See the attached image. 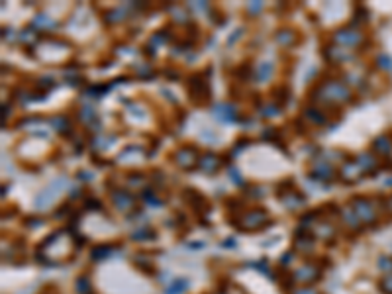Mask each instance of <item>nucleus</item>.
Here are the masks:
<instances>
[{
  "mask_svg": "<svg viewBox=\"0 0 392 294\" xmlns=\"http://www.w3.org/2000/svg\"><path fill=\"white\" fill-rule=\"evenodd\" d=\"M314 98L326 104H343L351 100V91L339 81H326L314 93Z\"/></svg>",
  "mask_w": 392,
  "mask_h": 294,
  "instance_id": "obj_1",
  "label": "nucleus"
},
{
  "mask_svg": "<svg viewBox=\"0 0 392 294\" xmlns=\"http://www.w3.org/2000/svg\"><path fill=\"white\" fill-rule=\"evenodd\" d=\"M69 185V178L67 176H59V178H55L48 188H43L41 192H39V196L36 198V204L37 208H48L49 204L53 202V200L59 196L61 192H63V188Z\"/></svg>",
  "mask_w": 392,
  "mask_h": 294,
  "instance_id": "obj_2",
  "label": "nucleus"
},
{
  "mask_svg": "<svg viewBox=\"0 0 392 294\" xmlns=\"http://www.w3.org/2000/svg\"><path fill=\"white\" fill-rule=\"evenodd\" d=\"M351 208H353V212L359 216V220L363 223H371L377 220V210H375L373 202L365 198V196H355V198L351 200Z\"/></svg>",
  "mask_w": 392,
  "mask_h": 294,
  "instance_id": "obj_3",
  "label": "nucleus"
},
{
  "mask_svg": "<svg viewBox=\"0 0 392 294\" xmlns=\"http://www.w3.org/2000/svg\"><path fill=\"white\" fill-rule=\"evenodd\" d=\"M333 39H335V43H341V46H345V47H359L361 43H363L365 35L351 26V28H341V30H337L335 35H333Z\"/></svg>",
  "mask_w": 392,
  "mask_h": 294,
  "instance_id": "obj_4",
  "label": "nucleus"
},
{
  "mask_svg": "<svg viewBox=\"0 0 392 294\" xmlns=\"http://www.w3.org/2000/svg\"><path fill=\"white\" fill-rule=\"evenodd\" d=\"M189 93L190 98L198 104H204L208 102V96H210V86H208V81H204L202 77H192L189 82Z\"/></svg>",
  "mask_w": 392,
  "mask_h": 294,
  "instance_id": "obj_5",
  "label": "nucleus"
},
{
  "mask_svg": "<svg viewBox=\"0 0 392 294\" xmlns=\"http://www.w3.org/2000/svg\"><path fill=\"white\" fill-rule=\"evenodd\" d=\"M175 161L180 169H185V171H190V169H194L196 165H198V151L194 149V147H190V145H185V147H180L177 149L175 153Z\"/></svg>",
  "mask_w": 392,
  "mask_h": 294,
  "instance_id": "obj_6",
  "label": "nucleus"
},
{
  "mask_svg": "<svg viewBox=\"0 0 392 294\" xmlns=\"http://www.w3.org/2000/svg\"><path fill=\"white\" fill-rule=\"evenodd\" d=\"M241 228L243 230H257V228H263V225H267L269 223V214L265 210H251L247 214H243V218H241Z\"/></svg>",
  "mask_w": 392,
  "mask_h": 294,
  "instance_id": "obj_7",
  "label": "nucleus"
},
{
  "mask_svg": "<svg viewBox=\"0 0 392 294\" xmlns=\"http://www.w3.org/2000/svg\"><path fill=\"white\" fill-rule=\"evenodd\" d=\"M212 116L224 124H234L238 122V110L234 104H227V102H220L212 108Z\"/></svg>",
  "mask_w": 392,
  "mask_h": 294,
  "instance_id": "obj_8",
  "label": "nucleus"
},
{
  "mask_svg": "<svg viewBox=\"0 0 392 294\" xmlns=\"http://www.w3.org/2000/svg\"><path fill=\"white\" fill-rule=\"evenodd\" d=\"M220 167H222L220 157H218V155H212V153H206L202 159L198 161V169L204 171V173H208V175H214Z\"/></svg>",
  "mask_w": 392,
  "mask_h": 294,
  "instance_id": "obj_9",
  "label": "nucleus"
},
{
  "mask_svg": "<svg viewBox=\"0 0 392 294\" xmlns=\"http://www.w3.org/2000/svg\"><path fill=\"white\" fill-rule=\"evenodd\" d=\"M112 200H114L116 208L122 212L130 210L131 206H133V196H131L128 190H116V192H112Z\"/></svg>",
  "mask_w": 392,
  "mask_h": 294,
  "instance_id": "obj_10",
  "label": "nucleus"
},
{
  "mask_svg": "<svg viewBox=\"0 0 392 294\" xmlns=\"http://www.w3.org/2000/svg\"><path fill=\"white\" fill-rule=\"evenodd\" d=\"M312 178H316V180H330L333 176V169L330 165L326 163V161H316L314 167H312Z\"/></svg>",
  "mask_w": 392,
  "mask_h": 294,
  "instance_id": "obj_11",
  "label": "nucleus"
},
{
  "mask_svg": "<svg viewBox=\"0 0 392 294\" xmlns=\"http://www.w3.org/2000/svg\"><path fill=\"white\" fill-rule=\"evenodd\" d=\"M273 71H274V65L273 63H261L257 69H255V79L257 82H267L271 77H273Z\"/></svg>",
  "mask_w": 392,
  "mask_h": 294,
  "instance_id": "obj_12",
  "label": "nucleus"
},
{
  "mask_svg": "<svg viewBox=\"0 0 392 294\" xmlns=\"http://www.w3.org/2000/svg\"><path fill=\"white\" fill-rule=\"evenodd\" d=\"M373 151L379 153V155H388L392 151V143H390V138H386V135H380L377 140L373 141Z\"/></svg>",
  "mask_w": 392,
  "mask_h": 294,
  "instance_id": "obj_13",
  "label": "nucleus"
},
{
  "mask_svg": "<svg viewBox=\"0 0 392 294\" xmlns=\"http://www.w3.org/2000/svg\"><path fill=\"white\" fill-rule=\"evenodd\" d=\"M276 41L281 43V46H285V47H290V46H294L298 41V35L292 32V30H281L279 34H276Z\"/></svg>",
  "mask_w": 392,
  "mask_h": 294,
  "instance_id": "obj_14",
  "label": "nucleus"
},
{
  "mask_svg": "<svg viewBox=\"0 0 392 294\" xmlns=\"http://www.w3.org/2000/svg\"><path fill=\"white\" fill-rule=\"evenodd\" d=\"M355 163L359 165L361 171H375V169H377V159H375L373 155H368V153L359 155V159H357Z\"/></svg>",
  "mask_w": 392,
  "mask_h": 294,
  "instance_id": "obj_15",
  "label": "nucleus"
},
{
  "mask_svg": "<svg viewBox=\"0 0 392 294\" xmlns=\"http://www.w3.org/2000/svg\"><path fill=\"white\" fill-rule=\"evenodd\" d=\"M320 277V270L314 269V267H302V269H298L296 273V279H300L302 282H312L316 281Z\"/></svg>",
  "mask_w": 392,
  "mask_h": 294,
  "instance_id": "obj_16",
  "label": "nucleus"
},
{
  "mask_svg": "<svg viewBox=\"0 0 392 294\" xmlns=\"http://www.w3.org/2000/svg\"><path fill=\"white\" fill-rule=\"evenodd\" d=\"M283 202H285L286 208H292V210H294V208L304 204V196L296 194L294 190H288V196H283Z\"/></svg>",
  "mask_w": 392,
  "mask_h": 294,
  "instance_id": "obj_17",
  "label": "nucleus"
},
{
  "mask_svg": "<svg viewBox=\"0 0 392 294\" xmlns=\"http://www.w3.org/2000/svg\"><path fill=\"white\" fill-rule=\"evenodd\" d=\"M343 222L349 225V228H353V230H359L361 228V220H359V216H357L353 208L349 206V208H345L343 210Z\"/></svg>",
  "mask_w": 392,
  "mask_h": 294,
  "instance_id": "obj_18",
  "label": "nucleus"
},
{
  "mask_svg": "<svg viewBox=\"0 0 392 294\" xmlns=\"http://www.w3.org/2000/svg\"><path fill=\"white\" fill-rule=\"evenodd\" d=\"M51 124L55 126V129L59 131V133H69L71 131V124H69V120L65 116H57L51 120Z\"/></svg>",
  "mask_w": 392,
  "mask_h": 294,
  "instance_id": "obj_19",
  "label": "nucleus"
},
{
  "mask_svg": "<svg viewBox=\"0 0 392 294\" xmlns=\"http://www.w3.org/2000/svg\"><path fill=\"white\" fill-rule=\"evenodd\" d=\"M304 116L308 118V120H312L314 124H326V116L321 114L320 110H314V108H308V110H304Z\"/></svg>",
  "mask_w": 392,
  "mask_h": 294,
  "instance_id": "obj_20",
  "label": "nucleus"
},
{
  "mask_svg": "<svg viewBox=\"0 0 392 294\" xmlns=\"http://www.w3.org/2000/svg\"><path fill=\"white\" fill-rule=\"evenodd\" d=\"M32 24H34V28H57V22L49 20L48 16H43V14H37L36 20Z\"/></svg>",
  "mask_w": 392,
  "mask_h": 294,
  "instance_id": "obj_21",
  "label": "nucleus"
},
{
  "mask_svg": "<svg viewBox=\"0 0 392 294\" xmlns=\"http://www.w3.org/2000/svg\"><path fill=\"white\" fill-rule=\"evenodd\" d=\"M187 286H189V282L187 281H177V282H173L171 286H167L165 294H180L187 290Z\"/></svg>",
  "mask_w": 392,
  "mask_h": 294,
  "instance_id": "obj_22",
  "label": "nucleus"
},
{
  "mask_svg": "<svg viewBox=\"0 0 392 294\" xmlns=\"http://www.w3.org/2000/svg\"><path fill=\"white\" fill-rule=\"evenodd\" d=\"M77 292L79 294H90V282H88L86 277L77 279Z\"/></svg>",
  "mask_w": 392,
  "mask_h": 294,
  "instance_id": "obj_23",
  "label": "nucleus"
},
{
  "mask_svg": "<svg viewBox=\"0 0 392 294\" xmlns=\"http://www.w3.org/2000/svg\"><path fill=\"white\" fill-rule=\"evenodd\" d=\"M79 116H81V120H83L84 124H90L93 120H96V114L93 108H83V110L79 112Z\"/></svg>",
  "mask_w": 392,
  "mask_h": 294,
  "instance_id": "obj_24",
  "label": "nucleus"
},
{
  "mask_svg": "<svg viewBox=\"0 0 392 294\" xmlns=\"http://www.w3.org/2000/svg\"><path fill=\"white\" fill-rule=\"evenodd\" d=\"M114 247H96L95 251H93V259H106L110 257V251H112Z\"/></svg>",
  "mask_w": 392,
  "mask_h": 294,
  "instance_id": "obj_25",
  "label": "nucleus"
},
{
  "mask_svg": "<svg viewBox=\"0 0 392 294\" xmlns=\"http://www.w3.org/2000/svg\"><path fill=\"white\" fill-rule=\"evenodd\" d=\"M377 65H379V69L392 71V59L388 57V55H379V59H377Z\"/></svg>",
  "mask_w": 392,
  "mask_h": 294,
  "instance_id": "obj_26",
  "label": "nucleus"
},
{
  "mask_svg": "<svg viewBox=\"0 0 392 294\" xmlns=\"http://www.w3.org/2000/svg\"><path fill=\"white\" fill-rule=\"evenodd\" d=\"M20 39H22V41H26L28 46H32V43H36V41H37V34H34V32H30V30H28V32H22Z\"/></svg>",
  "mask_w": 392,
  "mask_h": 294,
  "instance_id": "obj_27",
  "label": "nucleus"
},
{
  "mask_svg": "<svg viewBox=\"0 0 392 294\" xmlns=\"http://www.w3.org/2000/svg\"><path fill=\"white\" fill-rule=\"evenodd\" d=\"M261 114L265 118H273V116H276L279 114V106H274V104H271V106H265L261 110Z\"/></svg>",
  "mask_w": 392,
  "mask_h": 294,
  "instance_id": "obj_28",
  "label": "nucleus"
},
{
  "mask_svg": "<svg viewBox=\"0 0 392 294\" xmlns=\"http://www.w3.org/2000/svg\"><path fill=\"white\" fill-rule=\"evenodd\" d=\"M135 73H137V77H140V79H145V77L153 75V73H151V67H149V65H140Z\"/></svg>",
  "mask_w": 392,
  "mask_h": 294,
  "instance_id": "obj_29",
  "label": "nucleus"
},
{
  "mask_svg": "<svg viewBox=\"0 0 392 294\" xmlns=\"http://www.w3.org/2000/svg\"><path fill=\"white\" fill-rule=\"evenodd\" d=\"M143 196H145V200H147V204H149V202L153 204V208H161V200L155 198V194L151 192V190H149V192H145Z\"/></svg>",
  "mask_w": 392,
  "mask_h": 294,
  "instance_id": "obj_30",
  "label": "nucleus"
},
{
  "mask_svg": "<svg viewBox=\"0 0 392 294\" xmlns=\"http://www.w3.org/2000/svg\"><path fill=\"white\" fill-rule=\"evenodd\" d=\"M229 178H232V180H234L236 185H239V187H243V178L239 176V171H238V169H234V167L229 169Z\"/></svg>",
  "mask_w": 392,
  "mask_h": 294,
  "instance_id": "obj_31",
  "label": "nucleus"
},
{
  "mask_svg": "<svg viewBox=\"0 0 392 294\" xmlns=\"http://www.w3.org/2000/svg\"><path fill=\"white\" fill-rule=\"evenodd\" d=\"M382 290H384L386 294H392V275L382 281Z\"/></svg>",
  "mask_w": 392,
  "mask_h": 294,
  "instance_id": "obj_32",
  "label": "nucleus"
},
{
  "mask_svg": "<svg viewBox=\"0 0 392 294\" xmlns=\"http://www.w3.org/2000/svg\"><path fill=\"white\" fill-rule=\"evenodd\" d=\"M143 183H145V178H143V176H130L131 187H140V185H143Z\"/></svg>",
  "mask_w": 392,
  "mask_h": 294,
  "instance_id": "obj_33",
  "label": "nucleus"
},
{
  "mask_svg": "<svg viewBox=\"0 0 392 294\" xmlns=\"http://www.w3.org/2000/svg\"><path fill=\"white\" fill-rule=\"evenodd\" d=\"M261 8H263V4H261V2H251L249 6H247V10L253 12V14H255V12H259V10H261Z\"/></svg>",
  "mask_w": 392,
  "mask_h": 294,
  "instance_id": "obj_34",
  "label": "nucleus"
},
{
  "mask_svg": "<svg viewBox=\"0 0 392 294\" xmlns=\"http://www.w3.org/2000/svg\"><path fill=\"white\" fill-rule=\"evenodd\" d=\"M86 206H88L90 210H98V208H100V202L95 198H90V200H86Z\"/></svg>",
  "mask_w": 392,
  "mask_h": 294,
  "instance_id": "obj_35",
  "label": "nucleus"
},
{
  "mask_svg": "<svg viewBox=\"0 0 392 294\" xmlns=\"http://www.w3.org/2000/svg\"><path fill=\"white\" fill-rule=\"evenodd\" d=\"M53 84H55V82L51 81V79H48V77H45V79H41V81H39V86H43V88H51V86H53Z\"/></svg>",
  "mask_w": 392,
  "mask_h": 294,
  "instance_id": "obj_36",
  "label": "nucleus"
},
{
  "mask_svg": "<svg viewBox=\"0 0 392 294\" xmlns=\"http://www.w3.org/2000/svg\"><path fill=\"white\" fill-rule=\"evenodd\" d=\"M239 35H241V30H236V32H234V35H232V39H229V43H234V41H236V39L239 37Z\"/></svg>",
  "mask_w": 392,
  "mask_h": 294,
  "instance_id": "obj_37",
  "label": "nucleus"
},
{
  "mask_svg": "<svg viewBox=\"0 0 392 294\" xmlns=\"http://www.w3.org/2000/svg\"><path fill=\"white\" fill-rule=\"evenodd\" d=\"M386 210H388V212L392 214V196H390L388 200H386Z\"/></svg>",
  "mask_w": 392,
  "mask_h": 294,
  "instance_id": "obj_38",
  "label": "nucleus"
},
{
  "mask_svg": "<svg viewBox=\"0 0 392 294\" xmlns=\"http://www.w3.org/2000/svg\"><path fill=\"white\" fill-rule=\"evenodd\" d=\"M81 178H86V180H90V178H93V175H90V173H81Z\"/></svg>",
  "mask_w": 392,
  "mask_h": 294,
  "instance_id": "obj_39",
  "label": "nucleus"
}]
</instances>
